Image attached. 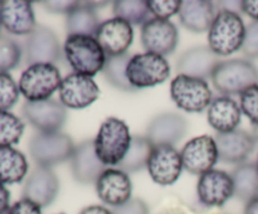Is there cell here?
Returning <instances> with one entry per match:
<instances>
[{
  "label": "cell",
  "instance_id": "e0dca14e",
  "mask_svg": "<svg viewBox=\"0 0 258 214\" xmlns=\"http://www.w3.org/2000/svg\"><path fill=\"white\" fill-rule=\"evenodd\" d=\"M59 193V180L50 168L37 166L25 180L23 198L40 208L50 205Z\"/></svg>",
  "mask_w": 258,
  "mask_h": 214
},
{
  "label": "cell",
  "instance_id": "d590c367",
  "mask_svg": "<svg viewBox=\"0 0 258 214\" xmlns=\"http://www.w3.org/2000/svg\"><path fill=\"white\" fill-rule=\"evenodd\" d=\"M148 5L154 18L169 20L171 17L178 14L181 2L180 0H149Z\"/></svg>",
  "mask_w": 258,
  "mask_h": 214
},
{
  "label": "cell",
  "instance_id": "d6a6232c",
  "mask_svg": "<svg viewBox=\"0 0 258 214\" xmlns=\"http://www.w3.org/2000/svg\"><path fill=\"white\" fill-rule=\"evenodd\" d=\"M23 57L22 47L17 40L0 34V72L8 73L20 64Z\"/></svg>",
  "mask_w": 258,
  "mask_h": 214
},
{
  "label": "cell",
  "instance_id": "8fae6325",
  "mask_svg": "<svg viewBox=\"0 0 258 214\" xmlns=\"http://www.w3.org/2000/svg\"><path fill=\"white\" fill-rule=\"evenodd\" d=\"M180 155L184 169L199 176L211 171L219 160L216 140L211 135L191 138L181 149Z\"/></svg>",
  "mask_w": 258,
  "mask_h": 214
},
{
  "label": "cell",
  "instance_id": "60d3db41",
  "mask_svg": "<svg viewBox=\"0 0 258 214\" xmlns=\"http://www.w3.org/2000/svg\"><path fill=\"white\" fill-rule=\"evenodd\" d=\"M241 10L251 18L253 22H258V0H243L239 3Z\"/></svg>",
  "mask_w": 258,
  "mask_h": 214
},
{
  "label": "cell",
  "instance_id": "4fadbf2b",
  "mask_svg": "<svg viewBox=\"0 0 258 214\" xmlns=\"http://www.w3.org/2000/svg\"><path fill=\"white\" fill-rule=\"evenodd\" d=\"M62 54L59 40L57 35L44 25H37L35 29L27 37L24 45L25 63L28 65L38 63L58 62Z\"/></svg>",
  "mask_w": 258,
  "mask_h": 214
},
{
  "label": "cell",
  "instance_id": "bcb514c9",
  "mask_svg": "<svg viewBox=\"0 0 258 214\" xmlns=\"http://www.w3.org/2000/svg\"><path fill=\"white\" fill-rule=\"evenodd\" d=\"M257 168H258V156H257Z\"/></svg>",
  "mask_w": 258,
  "mask_h": 214
},
{
  "label": "cell",
  "instance_id": "f35d334b",
  "mask_svg": "<svg viewBox=\"0 0 258 214\" xmlns=\"http://www.w3.org/2000/svg\"><path fill=\"white\" fill-rule=\"evenodd\" d=\"M80 2H72V0H49V2H42L40 4L43 5L45 10L54 14H64L68 15Z\"/></svg>",
  "mask_w": 258,
  "mask_h": 214
},
{
  "label": "cell",
  "instance_id": "7a4b0ae2",
  "mask_svg": "<svg viewBox=\"0 0 258 214\" xmlns=\"http://www.w3.org/2000/svg\"><path fill=\"white\" fill-rule=\"evenodd\" d=\"M133 136L128 126L117 117H107L101 123L93 140L95 151L103 165L117 166L125 158Z\"/></svg>",
  "mask_w": 258,
  "mask_h": 214
},
{
  "label": "cell",
  "instance_id": "8992f818",
  "mask_svg": "<svg viewBox=\"0 0 258 214\" xmlns=\"http://www.w3.org/2000/svg\"><path fill=\"white\" fill-rule=\"evenodd\" d=\"M62 76L59 69L50 63L28 65L23 70L18 86L25 100L30 102L49 100L59 90Z\"/></svg>",
  "mask_w": 258,
  "mask_h": 214
},
{
  "label": "cell",
  "instance_id": "c3c4849f",
  "mask_svg": "<svg viewBox=\"0 0 258 214\" xmlns=\"http://www.w3.org/2000/svg\"><path fill=\"white\" fill-rule=\"evenodd\" d=\"M5 214H8V213H5Z\"/></svg>",
  "mask_w": 258,
  "mask_h": 214
},
{
  "label": "cell",
  "instance_id": "d6986e66",
  "mask_svg": "<svg viewBox=\"0 0 258 214\" xmlns=\"http://www.w3.org/2000/svg\"><path fill=\"white\" fill-rule=\"evenodd\" d=\"M188 130V121L176 112H164L150 121L146 130V138L158 145L174 146L183 140Z\"/></svg>",
  "mask_w": 258,
  "mask_h": 214
},
{
  "label": "cell",
  "instance_id": "7402d4cb",
  "mask_svg": "<svg viewBox=\"0 0 258 214\" xmlns=\"http://www.w3.org/2000/svg\"><path fill=\"white\" fill-rule=\"evenodd\" d=\"M95 151L93 140H86L76 145L71 158L73 178L81 184H96L101 174L106 170Z\"/></svg>",
  "mask_w": 258,
  "mask_h": 214
},
{
  "label": "cell",
  "instance_id": "7bdbcfd3",
  "mask_svg": "<svg viewBox=\"0 0 258 214\" xmlns=\"http://www.w3.org/2000/svg\"><path fill=\"white\" fill-rule=\"evenodd\" d=\"M80 214H112L110 209L102 205H90L83 209Z\"/></svg>",
  "mask_w": 258,
  "mask_h": 214
},
{
  "label": "cell",
  "instance_id": "7dc6e473",
  "mask_svg": "<svg viewBox=\"0 0 258 214\" xmlns=\"http://www.w3.org/2000/svg\"><path fill=\"white\" fill-rule=\"evenodd\" d=\"M0 28H2V23H0ZM0 34H2V33H0Z\"/></svg>",
  "mask_w": 258,
  "mask_h": 214
},
{
  "label": "cell",
  "instance_id": "5bb4252c",
  "mask_svg": "<svg viewBox=\"0 0 258 214\" xmlns=\"http://www.w3.org/2000/svg\"><path fill=\"white\" fill-rule=\"evenodd\" d=\"M198 199L204 206L219 208L234 196V185L231 174L218 169H212L199 176L197 184Z\"/></svg>",
  "mask_w": 258,
  "mask_h": 214
},
{
  "label": "cell",
  "instance_id": "836d02e7",
  "mask_svg": "<svg viewBox=\"0 0 258 214\" xmlns=\"http://www.w3.org/2000/svg\"><path fill=\"white\" fill-rule=\"evenodd\" d=\"M19 86L9 73L0 72V111H9L19 100Z\"/></svg>",
  "mask_w": 258,
  "mask_h": 214
},
{
  "label": "cell",
  "instance_id": "f6af8a7d",
  "mask_svg": "<svg viewBox=\"0 0 258 214\" xmlns=\"http://www.w3.org/2000/svg\"><path fill=\"white\" fill-rule=\"evenodd\" d=\"M252 135H253V137L256 138L257 142H258V126H254V127H253V132H252Z\"/></svg>",
  "mask_w": 258,
  "mask_h": 214
},
{
  "label": "cell",
  "instance_id": "3957f363",
  "mask_svg": "<svg viewBox=\"0 0 258 214\" xmlns=\"http://www.w3.org/2000/svg\"><path fill=\"white\" fill-rule=\"evenodd\" d=\"M211 80L222 96H241L247 88L258 85V69L251 60L244 58L221 60Z\"/></svg>",
  "mask_w": 258,
  "mask_h": 214
},
{
  "label": "cell",
  "instance_id": "f1b7e54d",
  "mask_svg": "<svg viewBox=\"0 0 258 214\" xmlns=\"http://www.w3.org/2000/svg\"><path fill=\"white\" fill-rule=\"evenodd\" d=\"M153 149L154 145L146 138V136H134L130 148L123 160L117 165V169L126 174L143 170L148 166Z\"/></svg>",
  "mask_w": 258,
  "mask_h": 214
},
{
  "label": "cell",
  "instance_id": "52a82bcc",
  "mask_svg": "<svg viewBox=\"0 0 258 214\" xmlns=\"http://www.w3.org/2000/svg\"><path fill=\"white\" fill-rule=\"evenodd\" d=\"M170 65L165 57L154 53L134 54L128 60L127 80L135 90L155 87L170 77Z\"/></svg>",
  "mask_w": 258,
  "mask_h": 214
},
{
  "label": "cell",
  "instance_id": "ee69618b",
  "mask_svg": "<svg viewBox=\"0 0 258 214\" xmlns=\"http://www.w3.org/2000/svg\"><path fill=\"white\" fill-rule=\"evenodd\" d=\"M244 214H258V196L246 203Z\"/></svg>",
  "mask_w": 258,
  "mask_h": 214
},
{
  "label": "cell",
  "instance_id": "9c48e42d",
  "mask_svg": "<svg viewBox=\"0 0 258 214\" xmlns=\"http://www.w3.org/2000/svg\"><path fill=\"white\" fill-rule=\"evenodd\" d=\"M58 95L66 108L83 110L97 101L101 91L92 77L72 72L62 80Z\"/></svg>",
  "mask_w": 258,
  "mask_h": 214
},
{
  "label": "cell",
  "instance_id": "5b68a950",
  "mask_svg": "<svg viewBox=\"0 0 258 214\" xmlns=\"http://www.w3.org/2000/svg\"><path fill=\"white\" fill-rule=\"evenodd\" d=\"M28 148L37 166L52 169V166L71 160L76 145L70 135L58 131L35 133L29 140Z\"/></svg>",
  "mask_w": 258,
  "mask_h": 214
},
{
  "label": "cell",
  "instance_id": "681fc988",
  "mask_svg": "<svg viewBox=\"0 0 258 214\" xmlns=\"http://www.w3.org/2000/svg\"><path fill=\"white\" fill-rule=\"evenodd\" d=\"M60 214H63V213H60Z\"/></svg>",
  "mask_w": 258,
  "mask_h": 214
},
{
  "label": "cell",
  "instance_id": "6da1fadb",
  "mask_svg": "<svg viewBox=\"0 0 258 214\" xmlns=\"http://www.w3.org/2000/svg\"><path fill=\"white\" fill-rule=\"evenodd\" d=\"M246 25L238 13L231 9L217 12L214 22L208 30L209 48L219 57H226L242 49Z\"/></svg>",
  "mask_w": 258,
  "mask_h": 214
},
{
  "label": "cell",
  "instance_id": "ab89813d",
  "mask_svg": "<svg viewBox=\"0 0 258 214\" xmlns=\"http://www.w3.org/2000/svg\"><path fill=\"white\" fill-rule=\"evenodd\" d=\"M8 214H42V208L28 199H20L10 206Z\"/></svg>",
  "mask_w": 258,
  "mask_h": 214
},
{
  "label": "cell",
  "instance_id": "9a60e30c",
  "mask_svg": "<svg viewBox=\"0 0 258 214\" xmlns=\"http://www.w3.org/2000/svg\"><path fill=\"white\" fill-rule=\"evenodd\" d=\"M146 169L156 184L166 186L180 178L184 166L180 153L174 146L158 145L151 151Z\"/></svg>",
  "mask_w": 258,
  "mask_h": 214
},
{
  "label": "cell",
  "instance_id": "7c38bea8",
  "mask_svg": "<svg viewBox=\"0 0 258 214\" xmlns=\"http://www.w3.org/2000/svg\"><path fill=\"white\" fill-rule=\"evenodd\" d=\"M22 113L39 132H58L67 120V108L60 101L52 98L38 102L25 101Z\"/></svg>",
  "mask_w": 258,
  "mask_h": 214
},
{
  "label": "cell",
  "instance_id": "83f0119b",
  "mask_svg": "<svg viewBox=\"0 0 258 214\" xmlns=\"http://www.w3.org/2000/svg\"><path fill=\"white\" fill-rule=\"evenodd\" d=\"M234 185V196L248 203L258 196V168L257 164L243 163L233 169L231 174Z\"/></svg>",
  "mask_w": 258,
  "mask_h": 214
},
{
  "label": "cell",
  "instance_id": "74e56055",
  "mask_svg": "<svg viewBox=\"0 0 258 214\" xmlns=\"http://www.w3.org/2000/svg\"><path fill=\"white\" fill-rule=\"evenodd\" d=\"M112 214H150L149 205L140 198H131L125 204L111 209Z\"/></svg>",
  "mask_w": 258,
  "mask_h": 214
},
{
  "label": "cell",
  "instance_id": "ac0fdd59",
  "mask_svg": "<svg viewBox=\"0 0 258 214\" xmlns=\"http://www.w3.org/2000/svg\"><path fill=\"white\" fill-rule=\"evenodd\" d=\"M96 193L101 201L116 208L131 199L133 183L128 174L120 169L108 168L96 181Z\"/></svg>",
  "mask_w": 258,
  "mask_h": 214
},
{
  "label": "cell",
  "instance_id": "484cf974",
  "mask_svg": "<svg viewBox=\"0 0 258 214\" xmlns=\"http://www.w3.org/2000/svg\"><path fill=\"white\" fill-rule=\"evenodd\" d=\"M100 24L96 9H93L87 2H80L70 14L66 15V29L68 35L95 37Z\"/></svg>",
  "mask_w": 258,
  "mask_h": 214
},
{
  "label": "cell",
  "instance_id": "603a6c76",
  "mask_svg": "<svg viewBox=\"0 0 258 214\" xmlns=\"http://www.w3.org/2000/svg\"><path fill=\"white\" fill-rule=\"evenodd\" d=\"M221 62L219 55H217L209 47L199 45L184 52L176 63L178 75L191 76L202 80L212 78L217 64Z\"/></svg>",
  "mask_w": 258,
  "mask_h": 214
},
{
  "label": "cell",
  "instance_id": "1f68e13d",
  "mask_svg": "<svg viewBox=\"0 0 258 214\" xmlns=\"http://www.w3.org/2000/svg\"><path fill=\"white\" fill-rule=\"evenodd\" d=\"M25 130V123L20 117L9 111H0V148L17 145Z\"/></svg>",
  "mask_w": 258,
  "mask_h": 214
},
{
  "label": "cell",
  "instance_id": "277c9868",
  "mask_svg": "<svg viewBox=\"0 0 258 214\" xmlns=\"http://www.w3.org/2000/svg\"><path fill=\"white\" fill-rule=\"evenodd\" d=\"M63 52L76 73L90 77L102 72L107 58L96 38L88 35H68Z\"/></svg>",
  "mask_w": 258,
  "mask_h": 214
},
{
  "label": "cell",
  "instance_id": "4dcf8cb0",
  "mask_svg": "<svg viewBox=\"0 0 258 214\" xmlns=\"http://www.w3.org/2000/svg\"><path fill=\"white\" fill-rule=\"evenodd\" d=\"M113 15L131 25H144L151 13L145 0H117L113 3Z\"/></svg>",
  "mask_w": 258,
  "mask_h": 214
},
{
  "label": "cell",
  "instance_id": "30bf717a",
  "mask_svg": "<svg viewBox=\"0 0 258 214\" xmlns=\"http://www.w3.org/2000/svg\"><path fill=\"white\" fill-rule=\"evenodd\" d=\"M178 42V28L170 20L150 18L141 27V44L146 52L165 57L173 54Z\"/></svg>",
  "mask_w": 258,
  "mask_h": 214
},
{
  "label": "cell",
  "instance_id": "cb8c5ba5",
  "mask_svg": "<svg viewBox=\"0 0 258 214\" xmlns=\"http://www.w3.org/2000/svg\"><path fill=\"white\" fill-rule=\"evenodd\" d=\"M208 123L218 133L237 130L241 123L242 111L238 103L229 96H219L212 101L207 113Z\"/></svg>",
  "mask_w": 258,
  "mask_h": 214
},
{
  "label": "cell",
  "instance_id": "f546056e",
  "mask_svg": "<svg viewBox=\"0 0 258 214\" xmlns=\"http://www.w3.org/2000/svg\"><path fill=\"white\" fill-rule=\"evenodd\" d=\"M131 57L133 55H130L128 53L116 55V57H107L106 58L105 67L102 69L103 77L106 78V81L115 88L125 91V92H134V91H136L130 85L127 80V75H126L128 60L131 59Z\"/></svg>",
  "mask_w": 258,
  "mask_h": 214
},
{
  "label": "cell",
  "instance_id": "2e32d148",
  "mask_svg": "<svg viewBox=\"0 0 258 214\" xmlns=\"http://www.w3.org/2000/svg\"><path fill=\"white\" fill-rule=\"evenodd\" d=\"M95 38L107 57H116L127 53L133 44L134 29L130 23L120 18H111L101 23Z\"/></svg>",
  "mask_w": 258,
  "mask_h": 214
},
{
  "label": "cell",
  "instance_id": "44dd1931",
  "mask_svg": "<svg viewBox=\"0 0 258 214\" xmlns=\"http://www.w3.org/2000/svg\"><path fill=\"white\" fill-rule=\"evenodd\" d=\"M0 23L13 35H29L37 27L32 3L27 0L0 2Z\"/></svg>",
  "mask_w": 258,
  "mask_h": 214
},
{
  "label": "cell",
  "instance_id": "8d00e7d4",
  "mask_svg": "<svg viewBox=\"0 0 258 214\" xmlns=\"http://www.w3.org/2000/svg\"><path fill=\"white\" fill-rule=\"evenodd\" d=\"M242 52L248 58H258V22L249 23L246 27Z\"/></svg>",
  "mask_w": 258,
  "mask_h": 214
},
{
  "label": "cell",
  "instance_id": "ffe728a7",
  "mask_svg": "<svg viewBox=\"0 0 258 214\" xmlns=\"http://www.w3.org/2000/svg\"><path fill=\"white\" fill-rule=\"evenodd\" d=\"M218 159L227 164H243L254 151L257 140L253 135L244 130L231 131L227 133H218L214 136Z\"/></svg>",
  "mask_w": 258,
  "mask_h": 214
},
{
  "label": "cell",
  "instance_id": "e575fe53",
  "mask_svg": "<svg viewBox=\"0 0 258 214\" xmlns=\"http://www.w3.org/2000/svg\"><path fill=\"white\" fill-rule=\"evenodd\" d=\"M239 102H241L239 107L242 113L248 117L253 126H258V85L247 88L239 96Z\"/></svg>",
  "mask_w": 258,
  "mask_h": 214
},
{
  "label": "cell",
  "instance_id": "4316f807",
  "mask_svg": "<svg viewBox=\"0 0 258 214\" xmlns=\"http://www.w3.org/2000/svg\"><path fill=\"white\" fill-rule=\"evenodd\" d=\"M28 173V161L23 153L14 148H0V183L18 184Z\"/></svg>",
  "mask_w": 258,
  "mask_h": 214
},
{
  "label": "cell",
  "instance_id": "b9f144b4",
  "mask_svg": "<svg viewBox=\"0 0 258 214\" xmlns=\"http://www.w3.org/2000/svg\"><path fill=\"white\" fill-rule=\"evenodd\" d=\"M10 209V193L4 184L0 183V214L8 213Z\"/></svg>",
  "mask_w": 258,
  "mask_h": 214
},
{
  "label": "cell",
  "instance_id": "d4e9b609",
  "mask_svg": "<svg viewBox=\"0 0 258 214\" xmlns=\"http://www.w3.org/2000/svg\"><path fill=\"white\" fill-rule=\"evenodd\" d=\"M216 15L214 4L208 0H184L178 13L181 25L194 33L208 32Z\"/></svg>",
  "mask_w": 258,
  "mask_h": 214
},
{
  "label": "cell",
  "instance_id": "ba28073f",
  "mask_svg": "<svg viewBox=\"0 0 258 214\" xmlns=\"http://www.w3.org/2000/svg\"><path fill=\"white\" fill-rule=\"evenodd\" d=\"M170 96L185 112H202L213 101V93L206 80L185 75H178L171 81Z\"/></svg>",
  "mask_w": 258,
  "mask_h": 214
}]
</instances>
